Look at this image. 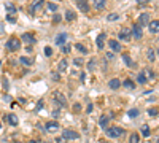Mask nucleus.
<instances>
[{
	"instance_id": "nucleus-1",
	"label": "nucleus",
	"mask_w": 159,
	"mask_h": 143,
	"mask_svg": "<svg viewBox=\"0 0 159 143\" xmlns=\"http://www.w3.org/2000/svg\"><path fill=\"white\" fill-rule=\"evenodd\" d=\"M123 134H124V129H121V127H108L107 129V135L110 137V138H118V137H121Z\"/></svg>"
},
{
	"instance_id": "nucleus-2",
	"label": "nucleus",
	"mask_w": 159,
	"mask_h": 143,
	"mask_svg": "<svg viewBox=\"0 0 159 143\" xmlns=\"http://www.w3.org/2000/svg\"><path fill=\"white\" fill-rule=\"evenodd\" d=\"M19 48H21V43H19L18 38L13 37V38H10V40L7 41V49L8 51H18Z\"/></svg>"
},
{
	"instance_id": "nucleus-3",
	"label": "nucleus",
	"mask_w": 159,
	"mask_h": 143,
	"mask_svg": "<svg viewBox=\"0 0 159 143\" xmlns=\"http://www.w3.org/2000/svg\"><path fill=\"white\" fill-rule=\"evenodd\" d=\"M131 35L134 38H137V40H140V38L143 37V32H142V26H140V24H134V27L131 29Z\"/></svg>"
},
{
	"instance_id": "nucleus-4",
	"label": "nucleus",
	"mask_w": 159,
	"mask_h": 143,
	"mask_svg": "<svg viewBox=\"0 0 159 143\" xmlns=\"http://www.w3.org/2000/svg\"><path fill=\"white\" fill-rule=\"evenodd\" d=\"M118 37L121 38L123 41H129V40H131L132 35H131V30H129L127 27H123L121 30H119V34H118Z\"/></svg>"
},
{
	"instance_id": "nucleus-5",
	"label": "nucleus",
	"mask_w": 159,
	"mask_h": 143,
	"mask_svg": "<svg viewBox=\"0 0 159 143\" xmlns=\"http://www.w3.org/2000/svg\"><path fill=\"white\" fill-rule=\"evenodd\" d=\"M62 137H64L65 140H76L80 135H78V132H75V130H69V129H65V130L62 132Z\"/></svg>"
},
{
	"instance_id": "nucleus-6",
	"label": "nucleus",
	"mask_w": 159,
	"mask_h": 143,
	"mask_svg": "<svg viewBox=\"0 0 159 143\" xmlns=\"http://www.w3.org/2000/svg\"><path fill=\"white\" fill-rule=\"evenodd\" d=\"M43 5H45V0H35L34 3H32L30 7H29V11H30V14H34L37 10H40V8L43 7Z\"/></svg>"
},
{
	"instance_id": "nucleus-7",
	"label": "nucleus",
	"mask_w": 159,
	"mask_h": 143,
	"mask_svg": "<svg viewBox=\"0 0 159 143\" xmlns=\"http://www.w3.org/2000/svg\"><path fill=\"white\" fill-rule=\"evenodd\" d=\"M5 121H7L8 124H11V126H18V124H19V119H18V116L13 115V113H10V115H5Z\"/></svg>"
},
{
	"instance_id": "nucleus-8",
	"label": "nucleus",
	"mask_w": 159,
	"mask_h": 143,
	"mask_svg": "<svg viewBox=\"0 0 159 143\" xmlns=\"http://www.w3.org/2000/svg\"><path fill=\"white\" fill-rule=\"evenodd\" d=\"M148 29L151 34H159V19L158 21H150L148 22Z\"/></svg>"
},
{
	"instance_id": "nucleus-9",
	"label": "nucleus",
	"mask_w": 159,
	"mask_h": 143,
	"mask_svg": "<svg viewBox=\"0 0 159 143\" xmlns=\"http://www.w3.org/2000/svg\"><path fill=\"white\" fill-rule=\"evenodd\" d=\"M76 5H78V8L83 13H88L89 11V3H88V0H76Z\"/></svg>"
},
{
	"instance_id": "nucleus-10",
	"label": "nucleus",
	"mask_w": 159,
	"mask_h": 143,
	"mask_svg": "<svg viewBox=\"0 0 159 143\" xmlns=\"http://www.w3.org/2000/svg\"><path fill=\"white\" fill-rule=\"evenodd\" d=\"M108 46L111 48V51L118 53V51H121V43L118 40H108Z\"/></svg>"
},
{
	"instance_id": "nucleus-11",
	"label": "nucleus",
	"mask_w": 159,
	"mask_h": 143,
	"mask_svg": "<svg viewBox=\"0 0 159 143\" xmlns=\"http://www.w3.org/2000/svg\"><path fill=\"white\" fill-rule=\"evenodd\" d=\"M22 41H26V43H29V45H34V43H37V38L34 37V35H30V34H22Z\"/></svg>"
},
{
	"instance_id": "nucleus-12",
	"label": "nucleus",
	"mask_w": 159,
	"mask_h": 143,
	"mask_svg": "<svg viewBox=\"0 0 159 143\" xmlns=\"http://www.w3.org/2000/svg\"><path fill=\"white\" fill-rule=\"evenodd\" d=\"M148 22H150V16H148V13H142L140 16H138V24H140V26H146Z\"/></svg>"
},
{
	"instance_id": "nucleus-13",
	"label": "nucleus",
	"mask_w": 159,
	"mask_h": 143,
	"mask_svg": "<svg viewBox=\"0 0 159 143\" xmlns=\"http://www.w3.org/2000/svg\"><path fill=\"white\" fill-rule=\"evenodd\" d=\"M57 129H59V123H56V121H49V123H46V130H49V132H56Z\"/></svg>"
},
{
	"instance_id": "nucleus-14",
	"label": "nucleus",
	"mask_w": 159,
	"mask_h": 143,
	"mask_svg": "<svg viewBox=\"0 0 159 143\" xmlns=\"http://www.w3.org/2000/svg\"><path fill=\"white\" fill-rule=\"evenodd\" d=\"M104 41H105V34H99L97 35V40H96L99 49H104Z\"/></svg>"
},
{
	"instance_id": "nucleus-15",
	"label": "nucleus",
	"mask_w": 159,
	"mask_h": 143,
	"mask_svg": "<svg viewBox=\"0 0 159 143\" xmlns=\"http://www.w3.org/2000/svg\"><path fill=\"white\" fill-rule=\"evenodd\" d=\"M54 102L59 103L61 107H65V105H67V102H65V99H64L62 94H56V95H54Z\"/></svg>"
},
{
	"instance_id": "nucleus-16",
	"label": "nucleus",
	"mask_w": 159,
	"mask_h": 143,
	"mask_svg": "<svg viewBox=\"0 0 159 143\" xmlns=\"http://www.w3.org/2000/svg\"><path fill=\"white\" fill-rule=\"evenodd\" d=\"M105 2H107V0H92L94 8H96V10H104V8H105Z\"/></svg>"
},
{
	"instance_id": "nucleus-17",
	"label": "nucleus",
	"mask_w": 159,
	"mask_h": 143,
	"mask_svg": "<svg viewBox=\"0 0 159 143\" xmlns=\"http://www.w3.org/2000/svg\"><path fill=\"white\" fill-rule=\"evenodd\" d=\"M108 86H110V89H118L119 86H121V81H119L118 78H113V80L108 81Z\"/></svg>"
},
{
	"instance_id": "nucleus-18",
	"label": "nucleus",
	"mask_w": 159,
	"mask_h": 143,
	"mask_svg": "<svg viewBox=\"0 0 159 143\" xmlns=\"http://www.w3.org/2000/svg\"><path fill=\"white\" fill-rule=\"evenodd\" d=\"M65 40H67V34H61L56 38V45H57V46H62V45L65 43Z\"/></svg>"
},
{
	"instance_id": "nucleus-19",
	"label": "nucleus",
	"mask_w": 159,
	"mask_h": 143,
	"mask_svg": "<svg viewBox=\"0 0 159 143\" xmlns=\"http://www.w3.org/2000/svg\"><path fill=\"white\" fill-rule=\"evenodd\" d=\"M146 56H148V61H150V62H154V61H156V56H154L153 48H148V49H146Z\"/></svg>"
},
{
	"instance_id": "nucleus-20",
	"label": "nucleus",
	"mask_w": 159,
	"mask_h": 143,
	"mask_svg": "<svg viewBox=\"0 0 159 143\" xmlns=\"http://www.w3.org/2000/svg\"><path fill=\"white\" fill-rule=\"evenodd\" d=\"M65 19L67 21H69V22H72V21H75L76 19V14L75 13H73V11H67V13H65Z\"/></svg>"
},
{
	"instance_id": "nucleus-21",
	"label": "nucleus",
	"mask_w": 159,
	"mask_h": 143,
	"mask_svg": "<svg viewBox=\"0 0 159 143\" xmlns=\"http://www.w3.org/2000/svg\"><path fill=\"white\" fill-rule=\"evenodd\" d=\"M96 67H97L96 59H91V61L88 62V70H89V72H94V70H96Z\"/></svg>"
},
{
	"instance_id": "nucleus-22",
	"label": "nucleus",
	"mask_w": 159,
	"mask_h": 143,
	"mask_svg": "<svg viewBox=\"0 0 159 143\" xmlns=\"http://www.w3.org/2000/svg\"><path fill=\"white\" fill-rule=\"evenodd\" d=\"M65 68H67V61H65V59H62V61L59 62L57 72H65Z\"/></svg>"
},
{
	"instance_id": "nucleus-23",
	"label": "nucleus",
	"mask_w": 159,
	"mask_h": 143,
	"mask_svg": "<svg viewBox=\"0 0 159 143\" xmlns=\"http://www.w3.org/2000/svg\"><path fill=\"white\" fill-rule=\"evenodd\" d=\"M123 84H124V88H126V89H135V84L132 83V80H126V81L123 83Z\"/></svg>"
},
{
	"instance_id": "nucleus-24",
	"label": "nucleus",
	"mask_w": 159,
	"mask_h": 143,
	"mask_svg": "<svg viewBox=\"0 0 159 143\" xmlns=\"http://www.w3.org/2000/svg\"><path fill=\"white\" fill-rule=\"evenodd\" d=\"M107 123H108V116L104 115L100 118V121H99V124H100V127H107Z\"/></svg>"
},
{
	"instance_id": "nucleus-25",
	"label": "nucleus",
	"mask_w": 159,
	"mask_h": 143,
	"mask_svg": "<svg viewBox=\"0 0 159 143\" xmlns=\"http://www.w3.org/2000/svg\"><path fill=\"white\" fill-rule=\"evenodd\" d=\"M19 62H22L24 65H32V59L26 57V56H22V57H19Z\"/></svg>"
},
{
	"instance_id": "nucleus-26",
	"label": "nucleus",
	"mask_w": 159,
	"mask_h": 143,
	"mask_svg": "<svg viewBox=\"0 0 159 143\" xmlns=\"http://www.w3.org/2000/svg\"><path fill=\"white\" fill-rule=\"evenodd\" d=\"M123 59H124V62H126V65H127V67H132V65H134V62H132V59L129 57L127 54H124V56H123Z\"/></svg>"
},
{
	"instance_id": "nucleus-27",
	"label": "nucleus",
	"mask_w": 159,
	"mask_h": 143,
	"mask_svg": "<svg viewBox=\"0 0 159 143\" xmlns=\"http://www.w3.org/2000/svg\"><path fill=\"white\" fill-rule=\"evenodd\" d=\"M75 48L78 49L80 53H83V54H86V53H88V49H86V48H84L81 43H76V45H75Z\"/></svg>"
},
{
	"instance_id": "nucleus-28",
	"label": "nucleus",
	"mask_w": 159,
	"mask_h": 143,
	"mask_svg": "<svg viewBox=\"0 0 159 143\" xmlns=\"http://www.w3.org/2000/svg\"><path fill=\"white\" fill-rule=\"evenodd\" d=\"M116 19H119V14L118 13H110L107 16V21H116Z\"/></svg>"
},
{
	"instance_id": "nucleus-29",
	"label": "nucleus",
	"mask_w": 159,
	"mask_h": 143,
	"mask_svg": "<svg viewBox=\"0 0 159 143\" xmlns=\"http://www.w3.org/2000/svg\"><path fill=\"white\" fill-rule=\"evenodd\" d=\"M7 11H8V14H14V13H16V8H14V5L8 3V5H7Z\"/></svg>"
},
{
	"instance_id": "nucleus-30",
	"label": "nucleus",
	"mask_w": 159,
	"mask_h": 143,
	"mask_svg": "<svg viewBox=\"0 0 159 143\" xmlns=\"http://www.w3.org/2000/svg\"><path fill=\"white\" fill-rule=\"evenodd\" d=\"M138 140H140L138 134H132V135H131V140H129V142H131V143H138Z\"/></svg>"
},
{
	"instance_id": "nucleus-31",
	"label": "nucleus",
	"mask_w": 159,
	"mask_h": 143,
	"mask_svg": "<svg viewBox=\"0 0 159 143\" xmlns=\"http://www.w3.org/2000/svg\"><path fill=\"white\" fill-rule=\"evenodd\" d=\"M142 135L143 137H150V127L148 126H143L142 127Z\"/></svg>"
},
{
	"instance_id": "nucleus-32",
	"label": "nucleus",
	"mask_w": 159,
	"mask_h": 143,
	"mask_svg": "<svg viewBox=\"0 0 159 143\" xmlns=\"http://www.w3.org/2000/svg\"><path fill=\"white\" fill-rule=\"evenodd\" d=\"M138 83H142V84H145V83H146V76L143 75V72L138 75Z\"/></svg>"
},
{
	"instance_id": "nucleus-33",
	"label": "nucleus",
	"mask_w": 159,
	"mask_h": 143,
	"mask_svg": "<svg viewBox=\"0 0 159 143\" xmlns=\"http://www.w3.org/2000/svg\"><path fill=\"white\" fill-rule=\"evenodd\" d=\"M70 49H72V46H70V45H62V51L65 53V54H69Z\"/></svg>"
},
{
	"instance_id": "nucleus-34",
	"label": "nucleus",
	"mask_w": 159,
	"mask_h": 143,
	"mask_svg": "<svg viewBox=\"0 0 159 143\" xmlns=\"http://www.w3.org/2000/svg\"><path fill=\"white\" fill-rule=\"evenodd\" d=\"M43 105H45V102H43V100H38V103H37V108H35V111H40V110L43 108Z\"/></svg>"
},
{
	"instance_id": "nucleus-35",
	"label": "nucleus",
	"mask_w": 159,
	"mask_h": 143,
	"mask_svg": "<svg viewBox=\"0 0 159 143\" xmlns=\"http://www.w3.org/2000/svg\"><path fill=\"white\" fill-rule=\"evenodd\" d=\"M48 10H49V11H57V7H56V3H48Z\"/></svg>"
},
{
	"instance_id": "nucleus-36",
	"label": "nucleus",
	"mask_w": 159,
	"mask_h": 143,
	"mask_svg": "<svg viewBox=\"0 0 159 143\" xmlns=\"http://www.w3.org/2000/svg\"><path fill=\"white\" fill-rule=\"evenodd\" d=\"M7 21H8V22H11V24H14V22H16V19H14V16H13V14H8V16H7Z\"/></svg>"
},
{
	"instance_id": "nucleus-37",
	"label": "nucleus",
	"mask_w": 159,
	"mask_h": 143,
	"mask_svg": "<svg viewBox=\"0 0 159 143\" xmlns=\"http://www.w3.org/2000/svg\"><path fill=\"white\" fill-rule=\"evenodd\" d=\"M138 115V110H131V111H129V116H131V118H135V116H137Z\"/></svg>"
},
{
	"instance_id": "nucleus-38",
	"label": "nucleus",
	"mask_w": 159,
	"mask_h": 143,
	"mask_svg": "<svg viewBox=\"0 0 159 143\" xmlns=\"http://www.w3.org/2000/svg\"><path fill=\"white\" fill-rule=\"evenodd\" d=\"M61 19H62V18L59 16V14H56V16L53 18V22H54V24H59V22H61Z\"/></svg>"
},
{
	"instance_id": "nucleus-39",
	"label": "nucleus",
	"mask_w": 159,
	"mask_h": 143,
	"mask_svg": "<svg viewBox=\"0 0 159 143\" xmlns=\"http://www.w3.org/2000/svg\"><path fill=\"white\" fill-rule=\"evenodd\" d=\"M148 113H150L151 116H156V115H158V108H150Z\"/></svg>"
},
{
	"instance_id": "nucleus-40",
	"label": "nucleus",
	"mask_w": 159,
	"mask_h": 143,
	"mask_svg": "<svg viewBox=\"0 0 159 143\" xmlns=\"http://www.w3.org/2000/svg\"><path fill=\"white\" fill-rule=\"evenodd\" d=\"M45 54H46V56H48V57H49V56L53 54V49H51V48H48V46H46V48H45Z\"/></svg>"
},
{
	"instance_id": "nucleus-41",
	"label": "nucleus",
	"mask_w": 159,
	"mask_h": 143,
	"mask_svg": "<svg viewBox=\"0 0 159 143\" xmlns=\"http://www.w3.org/2000/svg\"><path fill=\"white\" fill-rule=\"evenodd\" d=\"M5 34V26H3V22L0 21V35H3Z\"/></svg>"
},
{
	"instance_id": "nucleus-42",
	"label": "nucleus",
	"mask_w": 159,
	"mask_h": 143,
	"mask_svg": "<svg viewBox=\"0 0 159 143\" xmlns=\"http://www.w3.org/2000/svg\"><path fill=\"white\" fill-rule=\"evenodd\" d=\"M150 2H151V0H138V3H140V5H145V3H150Z\"/></svg>"
},
{
	"instance_id": "nucleus-43",
	"label": "nucleus",
	"mask_w": 159,
	"mask_h": 143,
	"mask_svg": "<svg viewBox=\"0 0 159 143\" xmlns=\"http://www.w3.org/2000/svg\"><path fill=\"white\" fill-rule=\"evenodd\" d=\"M92 108H94L92 103H89V105H88V110H86V111H88V113H91V111H92Z\"/></svg>"
},
{
	"instance_id": "nucleus-44",
	"label": "nucleus",
	"mask_w": 159,
	"mask_h": 143,
	"mask_svg": "<svg viewBox=\"0 0 159 143\" xmlns=\"http://www.w3.org/2000/svg\"><path fill=\"white\" fill-rule=\"evenodd\" d=\"M105 57H107V59H113V53H107V54H105Z\"/></svg>"
},
{
	"instance_id": "nucleus-45",
	"label": "nucleus",
	"mask_w": 159,
	"mask_h": 143,
	"mask_svg": "<svg viewBox=\"0 0 159 143\" xmlns=\"http://www.w3.org/2000/svg\"><path fill=\"white\" fill-rule=\"evenodd\" d=\"M75 64H76V65H81V64H83V61L78 57V59H75Z\"/></svg>"
},
{
	"instance_id": "nucleus-46",
	"label": "nucleus",
	"mask_w": 159,
	"mask_h": 143,
	"mask_svg": "<svg viewBox=\"0 0 159 143\" xmlns=\"http://www.w3.org/2000/svg\"><path fill=\"white\" fill-rule=\"evenodd\" d=\"M73 108H75V111H80V110H81V105H80V103H76V105L73 107Z\"/></svg>"
},
{
	"instance_id": "nucleus-47",
	"label": "nucleus",
	"mask_w": 159,
	"mask_h": 143,
	"mask_svg": "<svg viewBox=\"0 0 159 143\" xmlns=\"http://www.w3.org/2000/svg\"><path fill=\"white\" fill-rule=\"evenodd\" d=\"M64 140H65L64 137H62V138H56V143H64Z\"/></svg>"
},
{
	"instance_id": "nucleus-48",
	"label": "nucleus",
	"mask_w": 159,
	"mask_h": 143,
	"mask_svg": "<svg viewBox=\"0 0 159 143\" xmlns=\"http://www.w3.org/2000/svg\"><path fill=\"white\" fill-rule=\"evenodd\" d=\"M53 80H59V73H53Z\"/></svg>"
},
{
	"instance_id": "nucleus-49",
	"label": "nucleus",
	"mask_w": 159,
	"mask_h": 143,
	"mask_svg": "<svg viewBox=\"0 0 159 143\" xmlns=\"http://www.w3.org/2000/svg\"><path fill=\"white\" fill-rule=\"evenodd\" d=\"M158 54H159V49H158Z\"/></svg>"
},
{
	"instance_id": "nucleus-50",
	"label": "nucleus",
	"mask_w": 159,
	"mask_h": 143,
	"mask_svg": "<svg viewBox=\"0 0 159 143\" xmlns=\"http://www.w3.org/2000/svg\"><path fill=\"white\" fill-rule=\"evenodd\" d=\"M0 127H2V124H0Z\"/></svg>"
}]
</instances>
